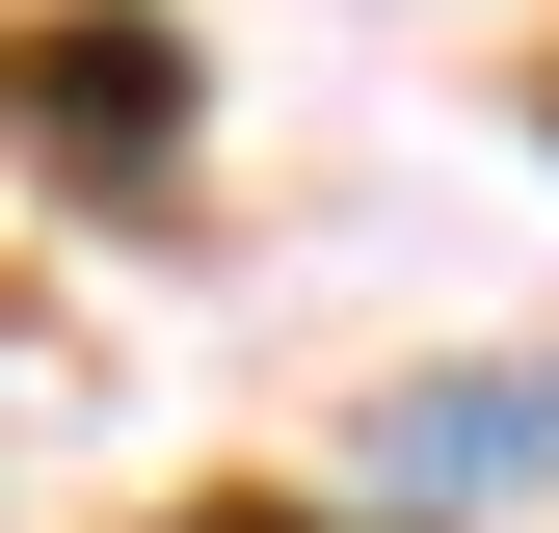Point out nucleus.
Returning a JSON list of instances; mask_svg holds the SVG:
<instances>
[{
    "instance_id": "f03ea898",
    "label": "nucleus",
    "mask_w": 559,
    "mask_h": 533,
    "mask_svg": "<svg viewBox=\"0 0 559 533\" xmlns=\"http://www.w3.org/2000/svg\"><path fill=\"white\" fill-rule=\"evenodd\" d=\"M373 481H400V507H479V481H559V374H453V400H400V427H373Z\"/></svg>"
},
{
    "instance_id": "f257e3e1",
    "label": "nucleus",
    "mask_w": 559,
    "mask_h": 533,
    "mask_svg": "<svg viewBox=\"0 0 559 533\" xmlns=\"http://www.w3.org/2000/svg\"><path fill=\"white\" fill-rule=\"evenodd\" d=\"M187 107H214V81H187L160 0H53V27H0V133H27L53 187H160Z\"/></svg>"
}]
</instances>
